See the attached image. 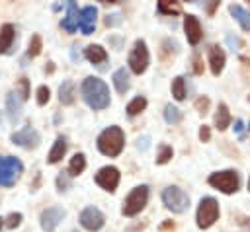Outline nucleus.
<instances>
[{
  "instance_id": "f257e3e1",
  "label": "nucleus",
  "mask_w": 250,
  "mask_h": 232,
  "mask_svg": "<svg viewBox=\"0 0 250 232\" xmlns=\"http://www.w3.org/2000/svg\"><path fill=\"white\" fill-rule=\"evenodd\" d=\"M80 94L92 109H105L109 105V90H107L105 82L96 76H88L82 80Z\"/></svg>"
},
{
  "instance_id": "f03ea898",
  "label": "nucleus",
  "mask_w": 250,
  "mask_h": 232,
  "mask_svg": "<svg viewBox=\"0 0 250 232\" xmlns=\"http://www.w3.org/2000/svg\"><path fill=\"white\" fill-rule=\"evenodd\" d=\"M123 144H125V135L115 125L104 129L100 133V136H98V148L105 156H117L123 150Z\"/></svg>"
},
{
  "instance_id": "7ed1b4c3",
  "label": "nucleus",
  "mask_w": 250,
  "mask_h": 232,
  "mask_svg": "<svg viewBox=\"0 0 250 232\" xmlns=\"http://www.w3.org/2000/svg\"><path fill=\"white\" fill-rule=\"evenodd\" d=\"M23 172L21 162L16 156H0V185L12 187Z\"/></svg>"
},
{
  "instance_id": "20e7f679",
  "label": "nucleus",
  "mask_w": 250,
  "mask_h": 232,
  "mask_svg": "<svg viewBox=\"0 0 250 232\" xmlns=\"http://www.w3.org/2000/svg\"><path fill=\"white\" fill-rule=\"evenodd\" d=\"M209 185H213L215 189L230 195V193H236L238 191V185H240V177L234 170H223V172H215L209 175Z\"/></svg>"
},
{
  "instance_id": "39448f33",
  "label": "nucleus",
  "mask_w": 250,
  "mask_h": 232,
  "mask_svg": "<svg viewBox=\"0 0 250 232\" xmlns=\"http://www.w3.org/2000/svg\"><path fill=\"white\" fill-rule=\"evenodd\" d=\"M146 201H148V187H146V185H137V187L125 197L121 211H123L125 216H135L137 213H141V211L145 209Z\"/></svg>"
},
{
  "instance_id": "423d86ee",
  "label": "nucleus",
  "mask_w": 250,
  "mask_h": 232,
  "mask_svg": "<svg viewBox=\"0 0 250 232\" xmlns=\"http://www.w3.org/2000/svg\"><path fill=\"white\" fill-rule=\"evenodd\" d=\"M162 203L166 205V209H170L172 213H184L189 207V197L184 189L170 185L162 191Z\"/></svg>"
},
{
  "instance_id": "0eeeda50",
  "label": "nucleus",
  "mask_w": 250,
  "mask_h": 232,
  "mask_svg": "<svg viewBox=\"0 0 250 232\" xmlns=\"http://www.w3.org/2000/svg\"><path fill=\"white\" fill-rule=\"evenodd\" d=\"M219 218V203L213 197H203L197 207V226L209 228Z\"/></svg>"
},
{
  "instance_id": "6e6552de",
  "label": "nucleus",
  "mask_w": 250,
  "mask_h": 232,
  "mask_svg": "<svg viewBox=\"0 0 250 232\" xmlns=\"http://www.w3.org/2000/svg\"><path fill=\"white\" fill-rule=\"evenodd\" d=\"M129 68L135 72V74H143L148 66V49H146V43L143 39H137L131 53H129Z\"/></svg>"
},
{
  "instance_id": "1a4fd4ad",
  "label": "nucleus",
  "mask_w": 250,
  "mask_h": 232,
  "mask_svg": "<svg viewBox=\"0 0 250 232\" xmlns=\"http://www.w3.org/2000/svg\"><path fill=\"white\" fill-rule=\"evenodd\" d=\"M104 222H105V216H104V213H102L98 207H86V209L80 213V224H82L86 230H90V232L100 230V228L104 226Z\"/></svg>"
},
{
  "instance_id": "9d476101",
  "label": "nucleus",
  "mask_w": 250,
  "mask_h": 232,
  "mask_svg": "<svg viewBox=\"0 0 250 232\" xmlns=\"http://www.w3.org/2000/svg\"><path fill=\"white\" fill-rule=\"evenodd\" d=\"M96 183L105 191H115L119 185V170L113 166H104L96 174Z\"/></svg>"
},
{
  "instance_id": "9b49d317",
  "label": "nucleus",
  "mask_w": 250,
  "mask_h": 232,
  "mask_svg": "<svg viewBox=\"0 0 250 232\" xmlns=\"http://www.w3.org/2000/svg\"><path fill=\"white\" fill-rule=\"evenodd\" d=\"M12 142L21 148H35L41 142V136L33 127H23L12 135Z\"/></svg>"
},
{
  "instance_id": "f8f14e48",
  "label": "nucleus",
  "mask_w": 250,
  "mask_h": 232,
  "mask_svg": "<svg viewBox=\"0 0 250 232\" xmlns=\"http://www.w3.org/2000/svg\"><path fill=\"white\" fill-rule=\"evenodd\" d=\"M64 218V211L61 207H49L41 213V228L45 232H55V228L62 222Z\"/></svg>"
},
{
  "instance_id": "ddd939ff",
  "label": "nucleus",
  "mask_w": 250,
  "mask_h": 232,
  "mask_svg": "<svg viewBox=\"0 0 250 232\" xmlns=\"http://www.w3.org/2000/svg\"><path fill=\"white\" fill-rule=\"evenodd\" d=\"M96 16H98V10L94 6H86V8L80 10L78 25H80V29H82L84 35L94 33V29H96Z\"/></svg>"
},
{
  "instance_id": "4468645a",
  "label": "nucleus",
  "mask_w": 250,
  "mask_h": 232,
  "mask_svg": "<svg viewBox=\"0 0 250 232\" xmlns=\"http://www.w3.org/2000/svg\"><path fill=\"white\" fill-rule=\"evenodd\" d=\"M184 31H186V37H188V41L191 45H197L201 41V23H199V19L195 16L188 14L184 18Z\"/></svg>"
},
{
  "instance_id": "2eb2a0df",
  "label": "nucleus",
  "mask_w": 250,
  "mask_h": 232,
  "mask_svg": "<svg viewBox=\"0 0 250 232\" xmlns=\"http://www.w3.org/2000/svg\"><path fill=\"white\" fill-rule=\"evenodd\" d=\"M78 19H80V12L76 8L74 2H66V16L62 18L61 25L68 31V33H74L78 29Z\"/></svg>"
},
{
  "instance_id": "dca6fc26",
  "label": "nucleus",
  "mask_w": 250,
  "mask_h": 232,
  "mask_svg": "<svg viewBox=\"0 0 250 232\" xmlns=\"http://www.w3.org/2000/svg\"><path fill=\"white\" fill-rule=\"evenodd\" d=\"M209 66H211V72L215 76H219L225 68V51L219 47V45H211L209 47Z\"/></svg>"
},
{
  "instance_id": "f3484780",
  "label": "nucleus",
  "mask_w": 250,
  "mask_h": 232,
  "mask_svg": "<svg viewBox=\"0 0 250 232\" xmlns=\"http://www.w3.org/2000/svg\"><path fill=\"white\" fill-rule=\"evenodd\" d=\"M84 57L92 62V64H104L107 60V53L102 45H88L84 49Z\"/></svg>"
},
{
  "instance_id": "a211bd4d",
  "label": "nucleus",
  "mask_w": 250,
  "mask_h": 232,
  "mask_svg": "<svg viewBox=\"0 0 250 232\" xmlns=\"http://www.w3.org/2000/svg\"><path fill=\"white\" fill-rule=\"evenodd\" d=\"M14 37H16V31L10 23H4L2 29H0V55L8 53L12 43H14Z\"/></svg>"
},
{
  "instance_id": "6ab92c4d",
  "label": "nucleus",
  "mask_w": 250,
  "mask_h": 232,
  "mask_svg": "<svg viewBox=\"0 0 250 232\" xmlns=\"http://www.w3.org/2000/svg\"><path fill=\"white\" fill-rule=\"evenodd\" d=\"M64 154H66V138L64 136H57V140H55V144H53V148H51V152L47 156V162L49 164H57Z\"/></svg>"
},
{
  "instance_id": "aec40b11",
  "label": "nucleus",
  "mask_w": 250,
  "mask_h": 232,
  "mask_svg": "<svg viewBox=\"0 0 250 232\" xmlns=\"http://www.w3.org/2000/svg\"><path fill=\"white\" fill-rule=\"evenodd\" d=\"M229 12L234 16V19L240 23V27H242V29L250 31V12H248V10H244V8H242V6H238V4H230Z\"/></svg>"
},
{
  "instance_id": "412c9836",
  "label": "nucleus",
  "mask_w": 250,
  "mask_h": 232,
  "mask_svg": "<svg viewBox=\"0 0 250 232\" xmlns=\"http://www.w3.org/2000/svg\"><path fill=\"white\" fill-rule=\"evenodd\" d=\"M111 80H113V86H115V90H117L119 94H125V92L129 90V74H127L125 68H117V70L113 72Z\"/></svg>"
},
{
  "instance_id": "4be33fe9",
  "label": "nucleus",
  "mask_w": 250,
  "mask_h": 232,
  "mask_svg": "<svg viewBox=\"0 0 250 232\" xmlns=\"http://www.w3.org/2000/svg\"><path fill=\"white\" fill-rule=\"evenodd\" d=\"M6 105H8V115H10V121H12V123H16V121L20 119L21 101L16 97V94H14V92H10V94H8V97H6Z\"/></svg>"
},
{
  "instance_id": "5701e85b",
  "label": "nucleus",
  "mask_w": 250,
  "mask_h": 232,
  "mask_svg": "<svg viewBox=\"0 0 250 232\" xmlns=\"http://www.w3.org/2000/svg\"><path fill=\"white\" fill-rule=\"evenodd\" d=\"M229 125H230V113H229V107H227L225 103H219L217 113H215V127H217L219 131H225Z\"/></svg>"
},
{
  "instance_id": "b1692460",
  "label": "nucleus",
  "mask_w": 250,
  "mask_h": 232,
  "mask_svg": "<svg viewBox=\"0 0 250 232\" xmlns=\"http://www.w3.org/2000/svg\"><path fill=\"white\" fill-rule=\"evenodd\" d=\"M59 99L62 105H70L74 101V84L70 80L62 82L61 88H59Z\"/></svg>"
},
{
  "instance_id": "393cba45",
  "label": "nucleus",
  "mask_w": 250,
  "mask_h": 232,
  "mask_svg": "<svg viewBox=\"0 0 250 232\" xmlns=\"http://www.w3.org/2000/svg\"><path fill=\"white\" fill-rule=\"evenodd\" d=\"M84 168H86V158H84V154H74V156L70 158V164H68V175H78V174L84 172Z\"/></svg>"
},
{
  "instance_id": "a878e982",
  "label": "nucleus",
  "mask_w": 250,
  "mask_h": 232,
  "mask_svg": "<svg viewBox=\"0 0 250 232\" xmlns=\"http://www.w3.org/2000/svg\"><path fill=\"white\" fill-rule=\"evenodd\" d=\"M164 119H166V123L176 125V123H180V121H182V111H180L176 105L168 103V105L164 107Z\"/></svg>"
},
{
  "instance_id": "bb28decb",
  "label": "nucleus",
  "mask_w": 250,
  "mask_h": 232,
  "mask_svg": "<svg viewBox=\"0 0 250 232\" xmlns=\"http://www.w3.org/2000/svg\"><path fill=\"white\" fill-rule=\"evenodd\" d=\"M172 96H174L178 101H182V99L186 97V82H184L182 76H176V78L172 80Z\"/></svg>"
},
{
  "instance_id": "cd10ccee",
  "label": "nucleus",
  "mask_w": 250,
  "mask_h": 232,
  "mask_svg": "<svg viewBox=\"0 0 250 232\" xmlns=\"http://www.w3.org/2000/svg\"><path fill=\"white\" fill-rule=\"evenodd\" d=\"M145 107H146V99L139 96V97H135V99H131V101L127 103V115L135 117V115H139Z\"/></svg>"
},
{
  "instance_id": "c85d7f7f",
  "label": "nucleus",
  "mask_w": 250,
  "mask_h": 232,
  "mask_svg": "<svg viewBox=\"0 0 250 232\" xmlns=\"http://www.w3.org/2000/svg\"><path fill=\"white\" fill-rule=\"evenodd\" d=\"M172 154H174L172 146L160 144V146H158V154H156V164H166V162L172 158Z\"/></svg>"
},
{
  "instance_id": "c756f323",
  "label": "nucleus",
  "mask_w": 250,
  "mask_h": 232,
  "mask_svg": "<svg viewBox=\"0 0 250 232\" xmlns=\"http://www.w3.org/2000/svg\"><path fill=\"white\" fill-rule=\"evenodd\" d=\"M41 47H43L41 37H39V35H33L31 41H29V47H27V55H29V57H37V55L41 53Z\"/></svg>"
},
{
  "instance_id": "7c9ffc66",
  "label": "nucleus",
  "mask_w": 250,
  "mask_h": 232,
  "mask_svg": "<svg viewBox=\"0 0 250 232\" xmlns=\"http://www.w3.org/2000/svg\"><path fill=\"white\" fill-rule=\"evenodd\" d=\"M158 10L162 12V14H178L180 12V6L176 4V2H172V4H168L166 0H162V2H158Z\"/></svg>"
},
{
  "instance_id": "2f4dec72",
  "label": "nucleus",
  "mask_w": 250,
  "mask_h": 232,
  "mask_svg": "<svg viewBox=\"0 0 250 232\" xmlns=\"http://www.w3.org/2000/svg\"><path fill=\"white\" fill-rule=\"evenodd\" d=\"M49 96H51V92H49L47 86H39L37 88V103L39 105H45L49 101Z\"/></svg>"
},
{
  "instance_id": "473e14b6",
  "label": "nucleus",
  "mask_w": 250,
  "mask_h": 232,
  "mask_svg": "<svg viewBox=\"0 0 250 232\" xmlns=\"http://www.w3.org/2000/svg\"><path fill=\"white\" fill-rule=\"evenodd\" d=\"M20 222H21V214H20V213H10L8 218H6V226H8V228L20 226Z\"/></svg>"
},
{
  "instance_id": "72a5a7b5",
  "label": "nucleus",
  "mask_w": 250,
  "mask_h": 232,
  "mask_svg": "<svg viewBox=\"0 0 250 232\" xmlns=\"http://www.w3.org/2000/svg\"><path fill=\"white\" fill-rule=\"evenodd\" d=\"M18 88H20V92H21V99H25V97L29 96V80H27V78H21V80L18 82Z\"/></svg>"
},
{
  "instance_id": "f704fd0d",
  "label": "nucleus",
  "mask_w": 250,
  "mask_h": 232,
  "mask_svg": "<svg viewBox=\"0 0 250 232\" xmlns=\"http://www.w3.org/2000/svg\"><path fill=\"white\" fill-rule=\"evenodd\" d=\"M57 187H59V191H64L66 187H70V179H68L66 174H61V175L57 177Z\"/></svg>"
},
{
  "instance_id": "c9c22d12",
  "label": "nucleus",
  "mask_w": 250,
  "mask_h": 232,
  "mask_svg": "<svg viewBox=\"0 0 250 232\" xmlns=\"http://www.w3.org/2000/svg\"><path fill=\"white\" fill-rule=\"evenodd\" d=\"M195 107H197V111H199V113H205V111H207V107H209V99H207L205 96L197 97V99H195Z\"/></svg>"
},
{
  "instance_id": "e433bc0d",
  "label": "nucleus",
  "mask_w": 250,
  "mask_h": 232,
  "mask_svg": "<svg viewBox=\"0 0 250 232\" xmlns=\"http://www.w3.org/2000/svg\"><path fill=\"white\" fill-rule=\"evenodd\" d=\"M209 136H211V133H209V127H207V125H203V127L199 129V138H201L203 142H207V140H209Z\"/></svg>"
},
{
  "instance_id": "4c0bfd02",
  "label": "nucleus",
  "mask_w": 250,
  "mask_h": 232,
  "mask_svg": "<svg viewBox=\"0 0 250 232\" xmlns=\"http://www.w3.org/2000/svg\"><path fill=\"white\" fill-rule=\"evenodd\" d=\"M146 146H148V136H143V138H139V140H137V148L146 150Z\"/></svg>"
},
{
  "instance_id": "58836bf2",
  "label": "nucleus",
  "mask_w": 250,
  "mask_h": 232,
  "mask_svg": "<svg viewBox=\"0 0 250 232\" xmlns=\"http://www.w3.org/2000/svg\"><path fill=\"white\" fill-rule=\"evenodd\" d=\"M193 70H195V74H201L203 72V68H201V60H199V57H195V60H193Z\"/></svg>"
},
{
  "instance_id": "ea45409f",
  "label": "nucleus",
  "mask_w": 250,
  "mask_h": 232,
  "mask_svg": "<svg viewBox=\"0 0 250 232\" xmlns=\"http://www.w3.org/2000/svg\"><path fill=\"white\" fill-rule=\"evenodd\" d=\"M117 18H119L117 14H115V16H107V19H105V23H107V25H113V23H119V19H117Z\"/></svg>"
},
{
  "instance_id": "a19ab883",
  "label": "nucleus",
  "mask_w": 250,
  "mask_h": 232,
  "mask_svg": "<svg viewBox=\"0 0 250 232\" xmlns=\"http://www.w3.org/2000/svg\"><path fill=\"white\" fill-rule=\"evenodd\" d=\"M217 6H219V2H211V4H207V12H209V14H213Z\"/></svg>"
},
{
  "instance_id": "79ce46f5",
  "label": "nucleus",
  "mask_w": 250,
  "mask_h": 232,
  "mask_svg": "<svg viewBox=\"0 0 250 232\" xmlns=\"http://www.w3.org/2000/svg\"><path fill=\"white\" fill-rule=\"evenodd\" d=\"M234 131H236V133L242 131V121H240V119H236V123H234Z\"/></svg>"
},
{
  "instance_id": "37998d69",
  "label": "nucleus",
  "mask_w": 250,
  "mask_h": 232,
  "mask_svg": "<svg viewBox=\"0 0 250 232\" xmlns=\"http://www.w3.org/2000/svg\"><path fill=\"white\" fill-rule=\"evenodd\" d=\"M2 224H4V218H0V228H2Z\"/></svg>"
},
{
  "instance_id": "c03bdc74",
  "label": "nucleus",
  "mask_w": 250,
  "mask_h": 232,
  "mask_svg": "<svg viewBox=\"0 0 250 232\" xmlns=\"http://www.w3.org/2000/svg\"><path fill=\"white\" fill-rule=\"evenodd\" d=\"M248 191H250V179H248Z\"/></svg>"
},
{
  "instance_id": "a18cd8bd",
  "label": "nucleus",
  "mask_w": 250,
  "mask_h": 232,
  "mask_svg": "<svg viewBox=\"0 0 250 232\" xmlns=\"http://www.w3.org/2000/svg\"><path fill=\"white\" fill-rule=\"evenodd\" d=\"M248 129H250V125H248Z\"/></svg>"
}]
</instances>
